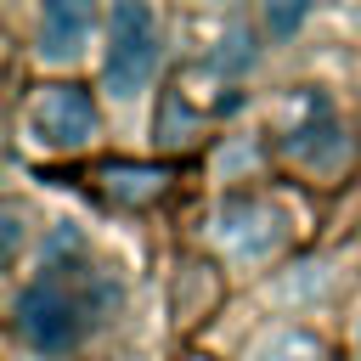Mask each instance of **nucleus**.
Wrapping results in <instances>:
<instances>
[{
    "label": "nucleus",
    "instance_id": "nucleus-1",
    "mask_svg": "<svg viewBox=\"0 0 361 361\" xmlns=\"http://www.w3.org/2000/svg\"><path fill=\"white\" fill-rule=\"evenodd\" d=\"M164 56L158 11L152 0H113L107 6V56H102V90L113 102H135Z\"/></svg>",
    "mask_w": 361,
    "mask_h": 361
},
{
    "label": "nucleus",
    "instance_id": "nucleus-2",
    "mask_svg": "<svg viewBox=\"0 0 361 361\" xmlns=\"http://www.w3.org/2000/svg\"><path fill=\"white\" fill-rule=\"evenodd\" d=\"M23 124L28 135L45 147V152H79L96 141L102 130V113H96V96L73 79H56V85H39L23 107Z\"/></svg>",
    "mask_w": 361,
    "mask_h": 361
},
{
    "label": "nucleus",
    "instance_id": "nucleus-3",
    "mask_svg": "<svg viewBox=\"0 0 361 361\" xmlns=\"http://www.w3.org/2000/svg\"><path fill=\"white\" fill-rule=\"evenodd\" d=\"M214 243H220L231 259L259 265V259H271V254L288 248V214L271 209L265 197L237 192V197H226V203L214 209Z\"/></svg>",
    "mask_w": 361,
    "mask_h": 361
},
{
    "label": "nucleus",
    "instance_id": "nucleus-4",
    "mask_svg": "<svg viewBox=\"0 0 361 361\" xmlns=\"http://www.w3.org/2000/svg\"><path fill=\"white\" fill-rule=\"evenodd\" d=\"M90 28H96V0H39L34 56L51 62V68H68L90 45Z\"/></svg>",
    "mask_w": 361,
    "mask_h": 361
},
{
    "label": "nucleus",
    "instance_id": "nucleus-5",
    "mask_svg": "<svg viewBox=\"0 0 361 361\" xmlns=\"http://www.w3.org/2000/svg\"><path fill=\"white\" fill-rule=\"evenodd\" d=\"M282 152H288L305 175H338V169L350 164V130L333 118L327 102H316V113L282 135Z\"/></svg>",
    "mask_w": 361,
    "mask_h": 361
},
{
    "label": "nucleus",
    "instance_id": "nucleus-6",
    "mask_svg": "<svg viewBox=\"0 0 361 361\" xmlns=\"http://www.w3.org/2000/svg\"><path fill=\"white\" fill-rule=\"evenodd\" d=\"M164 186H169V175L152 169V164H107L102 169V192L118 197V203H158Z\"/></svg>",
    "mask_w": 361,
    "mask_h": 361
},
{
    "label": "nucleus",
    "instance_id": "nucleus-7",
    "mask_svg": "<svg viewBox=\"0 0 361 361\" xmlns=\"http://www.w3.org/2000/svg\"><path fill=\"white\" fill-rule=\"evenodd\" d=\"M248 361H327V344L305 327H271V333L254 338Z\"/></svg>",
    "mask_w": 361,
    "mask_h": 361
},
{
    "label": "nucleus",
    "instance_id": "nucleus-8",
    "mask_svg": "<svg viewBox=\"0 0 361 361\" xmlns=\"http://www.w3.org/2000/svg\"><path fill=\"white\" fill-rule=\"evenodd\" d=\"M310 6H316V0H259V34H265L271 45H282V39H293V34L305 28V17H310Z\"/></svg>",
    "mask_w": 361,
    "mask_h": 361
},
{
    "label": "nucleus",
    "instance_id": "nucleus-9",
    "mask_svg": "<svg viewBox=\"0 0 361 361\" xmlns=\"http://www.w3.org/2000/svg\"><path fill=\"white\" fill-rule=\"evenodd\" d=\"M259 62V45H254V28H231L226 39H220V56H214V68L220 73H243V68H254Z\"/></svg>",
    "mask_w": 361,
    "mask_h": 361
},
{
    "label": "nucleus",
    "instance_id": "nucleus-10",
    "mask_svg": "<svg viewBox=\"0 0 361 361\" xmlns=\"http://www.w3.org/2000/svg\"><path fill=\"white\" fill-rule=\"evenodd\" d=\"M355 361H361V316H355Z\"/></svg>",
    "mask_w": 361,
    "mask_h": 361
},
{
    "label": "nucleus",
    "instance_id": "nucleus-11",
    "mask_svg": "<svg viewBox=\"0 0 361 361\" xmlns=\"http://www.w3.org/2000/svg\"><path fill=\"white\" fill-rule=\"evenodd\" d=\"M192 6H226V0H192Z\"/></svg>",
    "mask_w": 361,
    "mask_h": 361
}]
</instances>
